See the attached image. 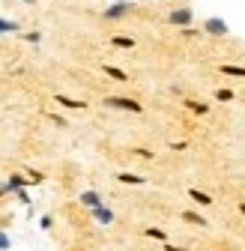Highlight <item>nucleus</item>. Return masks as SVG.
Listing matches in <instances>:
<instances>
[{"instance_id": "4", "label": "nucleus", "mask_w": 245, "mask_h": 251, "mask_svg": "<svg viewBox=\"0 0 245 251\" xmlns=\"http://www.w3.org/2000/svg\"><path fill=\"white\" fill-rule=\"evenodd\" d=\"M126 12H132V0H126V3H114L102 12V18L108 21H120V18H126Z\"/></svg>"}, {"instance_id": "26", "label": "nucleus", "mask_w": 245, "mask_h": 251, "mask_svg": "<svg viewBox=\"0 0 245 251\" xmlns=\"http://www.w3.org/2000/svg\"><path fill=\"white\" fill-rule=\"evenodd\" d=\"M114 3H126V0H114Z\"/></svg>"}, {"instance_id": "6", "label": "nucleus", "mask_w": 245, "mask_h": 251, "mask_svg": "<svg viewBox=\"0 0 245 251\" xmlns=\"http://www.w3.org/2000/svg\"><path fill=\"white\" fill-rule=\"evenodd\" d=\"M27 185H33V179H30V176H24V174H12L9 182H6L3 188H6V192H18V188H27Z\"/></svg>"}, {"instance_id": "3", "label": "nucleus", "mask_w": 245, "mask_h": 251, "mask_svg": "<svg viewBox=\"0 0 245 251\" xmlns=\"http://www.w3.org/2000/svg\"><path fill=\"white\" fill-rule=\"evenodd\" d=\"M168 21H171L173 27H192L195 12H192V6H179V9H171V12H168Z\"/></svg>"}, {"instance_id": "8", "label": "nucleus", "mask_w": 245, "mask_h": 251, "mask_svg": "<svg viewBox=\"0 0 245 251\" xmlns=\"http://www.w3.org/2000/svg\"><path fill=\"white\" fill-rule=\"evenodd\" d=\"M57 105H63V108H69V111H87V102H78V99H69V96H63V93H57Z\"/></svg>"}, {"instance_id": "20", "label": "nucleus", "mask_w": 245, "mask_h": 251, "mask_svg": "<svg viewBox=\"0 0 245 251\" xmlns=\"http://www.w3.org/2000/svg\"><path fill=\"white\" fill-rule=\"evenodd\" d=\"M27 176L33 179V185H39V182H45V174H39V171H33V168H27Z\"/></svg>"}, {"instance_id": "19", "label": "nucleus", "mask_w": 245, "mask_h": 251, "mask_svg": "<svg viewBox=\"0 0 245 251\" xmlns=\"http://www.w3.org/2000/svg\"><path fill=\"white\" fill-rule=\"evenodd\" d=\"M144 233H147V236H149V239H159V242H168V233H165V230H162V227H147V230H144Z\"/></svg>"}, {"instance_id": "14", "label": "nucleus", "mask_w": 245, "mask_h": 251, "mask_svg": "<svg viewBox=\"0 0 245 251\" xmlns=\"http://www.w3.org/2000/svg\"><path fill=\"white\" fill-rule=\"evenodd\" d=\"M117 182H122V185H144L147 179L138 176V174H126V171H122V174H117Z\"/></svg>"}, {"instance_id": "9", "label": "nucleus", "mask_w": 245, "mask_h": 251, "mask_svg": "<svg viewBox=\"0 0 245 251\" xmlns=\"http://www.w3.org/2000/svg\"><path fill=\"white\" fill-rule=\"evenodd\" d=\"M219 72L230 78H245V66H236V63H219Z\"/></svg>"}, {"instance_id": "11", "label": "nucleus", "mask_w": 245, "mask_h": 251, "mask_svg": "<svg viewBox=\"0 0 245 251\" xmlns=\"http://www.w3.org/2000/svg\"><path fill=\"white\" fill-rule=\"evenodd\" d=\"M179 215H182V222H189V225H195V227H209V225H206V218L197 215V212H192V209H182Z\"/></svg>"}, {"instance_id": "25", "label": "nucleus", "mask_w": 245, "mask_h": 251, "mask_svg": "<svg viewBox=\"0 0 245 251\" xmlns=\"http://www.w3.org/2000/svg\"><path fill=\"white\" fill-rule=\"evenodd\" d=\"M24 3H39V0H24Z\"/></svg>"}, {"instance_id": "10", "label": "nucleus", "mask_w": 245, "mask_h": 251, "mask_svg": "<svg viewBox=\"0 0 245 251\" xmlns=\"http://www.w3.org/2000/svg\"><path fill=\"white\" fill-rule=\"evenodd\" d=\"M111 45H114V48H129V51H132V48L138 45V39H135V36H126V33H117V36H111Z\"/></svg>"}, {"instance_id": "16", "label": "nucleus", "mask_w": 245, "mask_h": 251, "mask_svg": "<svg viewBox=\"0 0 245 251\" xmlns=\"http://www.w3.org/2000/svg\"><path fill=\"white\" fill-rule=\"evenodd\" d=\"M216 99L219 102H233L236 99V90L233 87H216Z\"/></svg>"}, {"instance_id": "12", "label": "nucleus", "mask_w": 245, "mask_h": 251, "mask_svg": "<svg viewBox=\"0 0 245 251\" xmlns=\"http://www.w3.org/2000/svg\"><path fill=\"white\" fill-rule=\"evenodd\" d=\"M90 212H93V215L99 218V222H102V225H111V222H114V212H111V209H108L105 203H99V206H93V209H90Z\"/></svg>"}, {"instance_id": "17", "label": "nucleus", "mask_w": 245, "mask_h": 251, "mask_svg": "<svg viewBox=\"0 0 245 251\" xmlns=\"http://www.w3.org/2000/svg\"><path fill=\"white\" fill-rule=\"evenodd\" d=\"M21 24L18 21H6V18H0V33H18Z\"/></svg>"}, {"instance_id": "24", "label": "nucleus", "mask_w": 245, "mask_h": 251, "mask_svg": "<svg viewBox=\"0 0 245 251\" xmlns=\"http://www.w3.org/2000/svg\"><path fill=\"white\" fill-rule=\"evenodd\" d=\"M236 206H239V212H242V215H245V201H242V203H236Z\"/></svg>"}, {"instance_id": "13", "label": "nucleus", "mask_w": 245, "mask_h": 251, "mask_svg": "<svg viewBox=\"0 0 245 251\" xmlns=\"http://www.w3.org/2000/svg\"><path fill=\"white\" fill-rule=\"evenodd\" d=\"M78 201H81V206H87V209H93V206H99V203H102V198H99L96 192H81V198H78Z\"/></svg>"}, {"instance_id": "18", "label": "nucleus", "mask_w": 245, "mask_h": 251, "mask_svg": "<svg viewBox=\"0 0 245 251\" xmlns=\"http://www.w3.org/2000/svg\"><path fill=\"white\" fill-rule=\"evenodd\" d=\"M132 155H138V159H144V162H152V159H156V152H152V150H144V147H132Z\"/></svg>"}, {"instance_id": "2", "label": "nucleus", "mask_w": 245, "mask_h": 251, "mask_svg": "<svg viewBox=\"0 0 245 251\" xmlns=\"http://www.w3.org/2000/svg\"><path fill=\"white\" fill-rule=\"evenodd\" d=\"M203 33H206V36H216V39H227V36H230V27H227L221 18H206V21H203Z\"/></svg>"}, {"instance_id": "23", "label": "nucleus", "mask_w": 245, "mask_h": 251, "mask_svg": "<svg viewBox=\"0 0 245 251\" xmlns=\"http://www.w3.org/2000/svg\"><path fill=\"white\" fill-rule=\"evenodd\" d=\"M165 251H189V248H182V245H171V242H165Z\"/></svg>"}, {"instance_id": "21", "label": "nucleus", "mask_w": 245, "mask_h": 251, "mask_svg": "<svg viewBox=\"0 0 245 251\" xmlns=\"http://www.w3.org/2000/svg\"><path fill=\"white\" fill-rule=\"evenodd\" d=\"M9 248H12L9 236H6V233H0V251H9Z\"/></svg>"}, {"instance_id": "7", "label": "nucleus", "mask_w": 245, "mask_h": 251, "mask_svg": "<svg viewBox=\"0 0 245 251\" xmlns=\"http://www.w3.org/2000/svg\"><path fill=\"white\" fill-rule=\"evenodd\" d=\"M102 72H105L108 78L120 81V84H126V81H129V72H122L120 66H114V63H102Z\"/></svg>"}, {"instance_id": "22", "label": "nucleus", "mask_w": 245, "mask_h": 251, "mask_svg": "<svg viewBox=\"0 0 245 251\" xmlns=\"http://www.w3.org/2000/svg\"><path fill=\"white\" fill-rule=\"evenodd\" d=\"M39 225H42V230H51V225H54V218H51V215H45V218H42Z\"/></svg>"}, {"instance_id": "1", "label": "nucleus", "mask_w": 245, "mask_h": 251, "mask_svg": "<svg viewBox=\"0 0 245 251\" xmlns=\"http://www.w3.org/2000/svg\"><path fill=\"white\" fill-rule=\"evenodd\" d=\"M102 105L105 108H117V111H129V114H144V105L138 99H126V96H105Z\"/></svg>"}, {"instance_id": "15", "label": "nucleus", "mask_w": 245, "mask_h": 251, "mask_svg": "<svg viewBox=\"0 0 245 251\" xmlns=\"http://www.w3.org/2000/svg\"><path fill=\"white\" fill-rule=\"evenodd\" d=\"M189 198H192L195 203H200V206H212V198H209L206 192H200V188H189Z\"/></svg>"}, {"instance_id": "5", "label": "nucleus", "mask_w": 245, "mask_h": 251, "mask_svg": "<svg viewBox=\"0 0 245 251\" xmlns=\"http://www.w3.org/2000/svg\"><path fill=\"white\" fill-rule=\"evenodd\" d=\"M182 108H186V111H192L195 117H206V114L212 111V108H209L206 102H197V99H189V96L182 99Z\"/></svg>"}]
</instances>
